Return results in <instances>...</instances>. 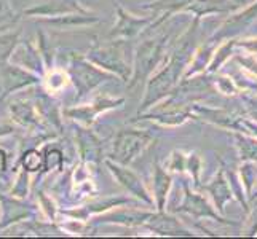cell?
<instances>
[{
    "label": "cell",
    "mask_w": 257,
    "mask_h": 239,
    "mask_svg": "<svg viewBox=\"0 0 257 239\" xmlns=\"http://www.w3.org/2000/svg\"><path fill=\"white\" fill-rule=\"evenodd\" d=\"M61 164H63V153L59 150H48L45 156V169H56L61 167Z\"/></svg>",
    "instance_id": "30bf717a"
},
{
    "label": "cell",
    "mask_w": 257,
    "mask_h": 239,
    "mask_svg": "<svg viewBox=\"0 0 257 239\" xmlns=\"http://www.w3.org/2000/svg\"><path fill=\"white\" fill-rule=\"evenodd\" d=\"M162 45L155 42H149L146 45L139 48L138 53V61H136V74L133 77V83H136L141 80V77H144L150 69L157 64L158 53H160Z\"/></svg>",
    "instance_id": "7a4b0ae2"
},
{
    "label": "cell",
    "mask_w": 257,
    "mask_h": 239,
    "mask_svg": "<svg viewBox=\"0 0 257 239\" xmlns=\"http://www.w3.org/2000/svg\"><path fill=\"white\" fill-rule=\"evenodd\" d=\"M99 21V18H96L93 15H72V13H67L64 15H59L55 20H48L47 23H50L51 26H55L58 29H77V28H83V26L88 24H94Z\"/></svg>",
    "instance_id": "8992f818"
},
{
    "label": "cell",
    "mask_w": 257,
    "mask_h": 239,
    "mask_svg": "<svg viewBox=\"0 0 257 239\" xmlns=\"http://www.w3.org/2000/svg\"><path fill=\"white\" fill-rule=\"evenodd\" d=\"M23 166L26 171L29 172H35L39 171L42 167V158H40V153L37 150H29V152L24 153V158H23Z\"/></svg>",
    "instance_id": "ba28073f"
},
{
    "label": "cell",
    "mask_w": 257,
    "mask_h": 239,
    "mask_svg": "<svg viewBox=\"0 0 257 239\" xmlns=\"http://www.w3.org/2000/svg\"><path fill=\"white\" fill-rule=\"evenodd\" d=\"M120 13V23L118 26L115 28V31L112 32L113 35H123V37H131V35H135L141 28H143L144 24H147V21H139L136 18H133L131 15H126L125 12L118 10Z\"/></svg>",
    "instance_id": "52a82bcc"
},
{
    "label": "cell",
    "mask_w": 257,
    "mask_h": 239,
    "mask_svg": "<svg viewBox=\"0 0 257 239\" xmlns=\"http://www.w3.org/2000/svg\"><path fill=\"white\" fill-rule=\"evenodd\" d=\"M168 185H170V179L166 177V174H163V171L158 167L157 169V175H155V190H157V196L158 201H160V206H163V198L166 194Z\"/></svg>",
    "instance_id": "9c48e42d"
},
{
    "label": "cell",
    "mask_w": 257,
    "mask_h": 239,
    "mask_svg": "<svg viewBox=\"0 0 257 239\" xmlns=\"http://www.w3.org/2000/svg\"><path fill=\"white\" fill-rule=\"evenodd\" d=\"M10 15H12V10H10V7H8V4L5 0H0V23L5 21L7 18H10Z\"/></svg>",
    "instance_id": "8fae6325"
},
{
    "label": "cell",
    "mask_w": 257,
    "mask_h": 239,
    "mask_svg": "<svg viewBox=\"0 0 257 239\" xmlns=\"http://www.w3.org/2000/svg\"><path fill=\"white\" fill-rule=\"evenodd\" d=\"M90 58L94 61V63L101 64L105 69H112L115 70L118 75H121L123 78H126V64L123 63L121 53L115 48H101L97 51H93Z\"/></svg>",
    "instance_id": "3957f363"
},
{
    "label": "cell",
    "mask_w": 257,
    "mask_h": 239,
    "mask_svg": "<svg viewBox=\"0 0 257 239\" xmlns=\"http://www.w3.org/2000/svg\"><path fill=\"white\" fill-rule=\"evenodd\" d=\"M72 72L75 78V85L78 86V90H80V94H85L88 90H91L97 83H101L102 78H107L104 74L97 72L96 69L83 63L74 64Z\"/></svg>",
    "instance_id": "277c9868"
},
{
    "label": "cell",
    "mask_w": 257,
    "mask_h": 239,
    "mask_svg": "<svg viewBox=\"0 0 257 239\" xmlns=\"http://www.w3.org/2000/svg\"><path fill=\"white\" fill-rule=\"evenodd\" d=\"M107 166L110 167V171L113 172V175L121 182V185H125V187L131 193H135L136 196L143 198L147 202L150 201V198L147 196V193H146V190L143 187V183H141V180L131 171L125 169V167H120V166H113L112 163H107Z\"/></svg>",
    "instance_id": "5b68a950"
},
{
    "label": "cell",
    "mask_w": 257,
    "mask_h": 239,
    "mask_svg": "<svg viewBox=\"0 0 257 239\" xmlns=\"http://www.w3.org/2000/svg\"><path fill=\"white\" fill-rule=\"evenodd\" d=\"M5 164H7V159H5V153L0 152V171L5 169Z\"/></svg>",
    "instance_id": "7c38bea8"
},
{
    "label": "cell",
    "mask_w": 257,
    "mask_h": 239,
    "mask_svg": "<svg viewBox=\"0 0 257 239\" xmlns=\"http://www.w3.org/2000/svg\"><path fill=\"white\" fill-rule=\"evenodd\" d=\"M149 142V136L144 132L126 131L118 134L113 145V158L120 164H128L136 158V155L143 150Z\"/></svg>",
    "instance_id": "6da1fadb"
}]
</instances>
